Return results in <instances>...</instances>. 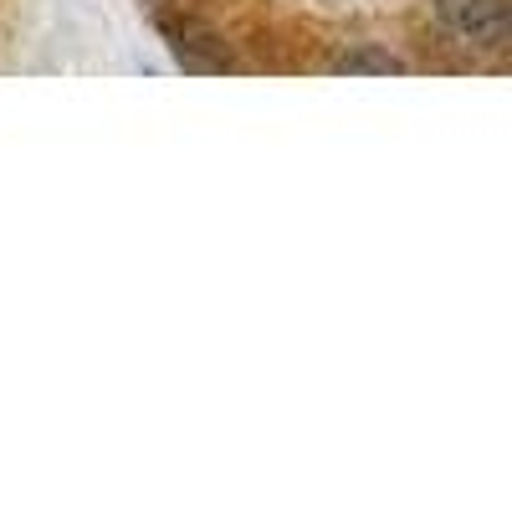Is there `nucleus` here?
<instances>
[{
	"instance_id": "nucleus-1",
	"label": "nucleus",
	"mask_w": 512,
	"mask_h": 512,
	"mask_svg": "<svg viewBox=\"0 0 512 512\" xmlns=\"http://www.w3.org/2000/svg\"><path fill=\"white\" fill-rule=\"evenodd\" d=\"M436 16L456 41H466L477 52H497L512 31L507 0H436Z\"/></svg>"
},
{
	"instance_id": "nucleus-2",
	"label": "nucleus",
	"mask_w": 512,
	"mask_h": 512,
	"mask_svg": "<svg viewBox=\"0 0 512 512\" xmlns=\"http://www.w3.org/2000/svg\"><path fill=\"white\" fill-rule=\"evenodd\" d=\"M159 31L169 36V47H175V57L190 67V72H226L231 67V52L226 41L216 31H205L200 21H180V16H159Z\"/></svg>"
},
{
	"instance_id": "nucleus-3",
	"label": "nucleus",
	"mask_w": 512,
	"mask_h": 512,
	"mask_svg": "<svg viewBox=\"0 0 512 512\" xmlns=\"http://www.w3.org/2000/svg\"><path fill=\"white\" fill-rule=\"evenodd\" d=\"M333 72L338 77H390V72H405V62L384 47H354L344 57H333Z\"/></svg>"
}]
</instances>
